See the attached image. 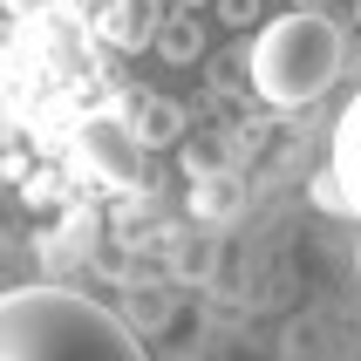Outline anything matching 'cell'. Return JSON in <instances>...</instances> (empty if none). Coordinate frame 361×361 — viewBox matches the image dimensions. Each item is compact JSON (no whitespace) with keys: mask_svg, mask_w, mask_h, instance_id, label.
Wrapping results in <instances>:
<instances>
[{"mask_svg":"<svg viewBox=\"0 0 361 361\" xmlns=\"http://www.w3.org/2000/svg\"><path fill=\"white\" fill-rule=\"evenodd\" d=\"M0 361H150V355L89 293L14 286L0 300Z\"/></svg>","mask_w":361,"mask_h":361,"instance_id":"obj_1","label":"cell"},{"mask_svg":"<svg viewBox=\"0 0 361 361\" xmlns=\"http://www.w3.org/2000/svg\"><path fill=\"white\" fill-rule=\"evenodd\" d=\"M341 75V27L321 14H280L252 41V89L273 109H307Z\"/></svg>","mask_w":361,"mask_h":361,"instance_id":"obj_2","label":"cell"},{"mask_svg":"<svg viewBox=\"0 0 361 361\" xmlns=\"http://www.w3.org/2000/svg\"><path fill=\"white\" fill-rule=\"evenodd\" d=\"M327 178H334L341 204L361 219V96L348 102L341 123H334V143H327Z\"/></svg>","mask_w":361,"mask_h":361,"instance_id":"obj_3","label":"cell"},{"mask_svg":"<svg viewBox=\"0 0 361 361\" xmlns=\"http://www.w3.org/2000/svg\"><path fill=\"white\" fill-rule=\"evenodd\" d=\"M355 273H361V245H355Z\"/></svg>","mask_w":361,"mask_h":361,"instance_id":"obj_4","label":"cell"}]
</instances>
